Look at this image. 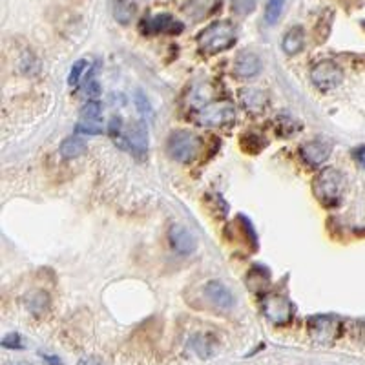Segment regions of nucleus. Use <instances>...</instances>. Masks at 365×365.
<instances>
[{
	"label": "nucleus",
	"instance_id": "obj_6",
	"mask_svg": "<svg viewBox=\"0 0 365 365\" xmlns=\"http://www.w3.org/2000/svg\"><path fill=\"white\" fill-rule=\"evenodd\" d=\"M263 314L276 325L289 324L294 314L291 299L283 294H270L263 299Z\"/></svg>",
	"mask_w": 365,
	"mask_h": 365
},
{
	"label": "nucleus",
	"instance_id": "obj_15",
	"mask_svg": "<svg viewBox=\"0 0 365 365\" xmlns=\"http://www.w3.org/2000/svg\"><path fill=\"white\" fill-rule=\"evenodd\" d=\"M217 6V0H188L185 4V13L188 17H192L194 21H201L207 15H210Z\"/></svg>",
	"mask_w": 365,
	"mask_h": 365
},
{
	"label": "nucleus",
	"instance_id": "obj_7",
	"mask_svg": "<svg viewBox=\"0 0 365 365\" xmlns=\"http://www.w3.org/2000/svg\"><path fill=\"white\" fill-rule=\"evenodd\" d=\"M182 31V24L175 21L168 13L154 15V17H146L141 22V34L143 35H178Z\"/></svg>",
	"mask_w": 365,
	"mask_h": 365
},
{
	"label": "nucleus",
	"instance_id": "obj_3",
	"mask_svg": "<svg viewBox=\"0 0 365 365\" xmlns=\"http://www.w3.org/2000/svg\"><path fill=\"white\" fill-rule=\"evenodd\" d=\"M166 152L174 161L182 163H192L197 159L201 152V139L195 133L188 132V130H175L172 135L168 137L166 143Z\"/></svg>",
	"mask_w": 365,
	"mask_h": 365
},
{
	"label": "nucleus",
	"instance_id": "obj_21",
	"mask_svg": "<svg viewBox=\"0 0 365 365\" xmlns=\"http://www.w3.org/2000/svg\"><path fill=\"white\" fill-rule=\"evenodd\" d=\"M103 115V104L99 101L91 99L81 108V119L83 120H101Z\"/></svg>",
	"mask_w": 365,
	"mask_h": 365
},
{
	"label": "nucleus",
	"instance_id": "obj_13",
	"mask_svg": "<svg viewBox=\"0 0 365 365\" xmlns=\"http://www.w3.org/2000/svg\"><path fill=\"white\" fill-rule=\"evenodd\" d=\"M126 141L137 155H145L148 152V128H146L145 120L133 123V126H130Z\"/></svg>",
	"mask_w": 365,
	"mask_h": 365
},
{
	"label": "nucleus",
	"instance_id": "obj_18",
	"mask_svg": "<svg viewBox=\"0 0 365 365\" xmlns=\"http://www.w3.org/2000/svg\"><path fill=\"white\" fill-rule=\"evenodd\" d=\"M135 15V6L130 0H113V17L119 24H130Z\"/></svg>",
	"mask_w": 365,
	"mask_h": 365
},
{
	"label": "nucleus",
	"instance_id": "obj_30",
	"mask_svg": "<svg viewBox=\"0 0 365 365\" xmlns=\"http://www.w3.org/2000/svg\"><path fill=\"white\" fill-rule=\"evenodd\" d=\"M44 360L50 361L51 365H61V360H58V358H55V356H46V354H44Z\"/></svg>",
	"mask_w": 365,
	"mask_h": 365
},
{
	"label": "nucleus",
	"instance_id": "obj_9",
	"mask_svg": "<svg viewBox=\"0 0 365 365\" xmlns=\"http://www.w3.org/2000/svg\"><path fill=\"white\" fill-rule=\"evenodd\" d=\"M332 152V145L325 139H312V141H307L305 145H302L299 148V154H302V159L307 163L309 166H318L324 165L329 159Z\"/></svg>",
	"mask_w": 365,
	"mask_h": 365
},
{
	"label": "nucleus",
	"instance_id": "obj_2",
	"mask_svg": "<svg viewBox=\"0 0 365 365\" xmlns=\"http://www.w3.org/2000/svg\"><path fill=\"white\" fill-rule=\"evenodd\" d=\"M345 190V178L338 168H324L312 181V192L319 203L332 207L340 203Z\"/></svg>",
	"mask_w": 365,
	"mask_h": 365
},
{
	"label": "nucleus",
	"instance_id": "obj_12",
	"mask_svg": "<svg viewBox=\"0 0 365 365\" xmlns=\"http://www.w3.org/2000/svg\"><path fill=\"white\" fill-rule=\"evenodd\" d=\"M262 58L252 51H241L234 61V73L241 79H252L262 71Z\"/></svg>",
	"mask_w": 365,
	"mask_h": 365
},
{
	"label": "nucleus",
	"instance_id": "obj_14",
	"mask_svg": "<svg viewBox=\"0 0 365 365\" xmlns=\"http://www.w3.org/2000/svg\"><path fill=\"white\" fill-rule=\"evenodd\" d=\"M305 46V31L302 26H294L289 29L282 41V48L287 55H298Z\"/></svg>",
	"mask_w": 365,
	"mask_h": 365
},
{
	"label": "nucleus",
	"instance_id": "obj_4",
	"mask_svg": "<svg viewBox=\"0 0 365 365\" xmlns=\"http://www.w3.org/2000/svg\"><path fill=\"white\" fill-rule=\"evenodd\" d=\"M236 119V108L230 101H214L205 104L197 112L195 120L201 126H227Z\"/></svg>",
	"mask_w": 365,
	"mask_h": 365
},
{
	"label": "nucleus",
	"instance_id": "obj_5",
	"mask_svg": "<svg viewBox=\"0 0 365 365\" xmlns=\"http://www.w3.org/2000/svg\"><path fill=\"white\" fill-rule=\"evenodd\" d=\"M311 81L319 90H332V88L340 86L344 83V70L334 61L325 58V61H319V63L312 66Z\"/></svg>",
	"mask_w": 365,
	"mask_h": 365
},
{
	"label": "nucleus",
	"instance_id": "obj_25",
	"mask_svg": "<svg viewBox=\"0 0 365 365\" xmlns=\"http://www.w3.org/2000/svg\"><path fill=\"white\" fill-rule=\"evenodd\" d=\"M254 6H256V2H254V0H234L232 9L236 13H241V15H245V13L252 11Z\"/></svg>",
	"mask_w": 365,
	"mask_h": 365
},
{
	"label": "nucleus",
	"instance_id": "obj_11",
	"mask_svg": "<svg viewBox=\"0 0 365 365\" xmlns=\"http://www.w3.org/2000/svg\"><path fill=\"white\" fill-rule=\"evenodd\" d=\"M168 237H170L172 249L178 254H181V256L194 254L195 249H197V240H195V236L187 227H182V225H174L170 228V232H168Z\"/></svg>",
	"mask_w": 365,
	"mask_h": 365
},
{
	"label": "nucleus",
	"instance_id": "obj_29",
	"mask_svg": "<svg viewBox=\"0 0 365 365\" xmlns=\"http://www.w3.org/2000/svg\"><path fill=\"white\" fill-rule=\"evenodd\" d=\"M81 365H103V361L97 360V358H86V360L81 361Z\"/></svg>",
	"mask_w": 365,
	"mask_h": 365
},
{
	"label": "nucleus",
	"instance_id": "obj_1",
	"mask_svg": "<svg viewBox=\"0 0 365 365\" xmlns=\"http://www.w3.org/2000/svg\"><path fill=\"white\" fill-rule=\"evenodd\" d=\"M237 31L236 26L230 21H217L212 22L210 26L197 35V44L200 50L207 55H217L221 51L230 50L236 44Z\"/></svg>",
	"mask_w": 365,
	"mask_h": 365
},
{
	"label": "nucleus",
	"instance_id": "obj_28",
	"mask_svg": "<svg viewBox=\"0 0 365 365\" xmlns=\"http://www.w3.org/2000/svg\"><path fill=\"white\" fill-rule=\"evenodd\" d=\"M353 155H354V159H356V161L360 163L361 166H365V145L358 146V148L353 152Z\"/></svg>",
	"mask_w": 365,
	"mask_h": 365
},
{
	"label": "nucleus",
	"instance_id": "obj_10",
	"mask_svg": "<svg viewBox=\"0 0 365 365\" xmlns=\"http://www.w3.org/2000/svg\"><path fill=\"white\" fill-rule=\"evenodd\" d=\"M205 296L208 298V302L212 305H216L221 311H230L234 307V296L230 292L225 283H221L220 279H210V282L205 285Z\"/></svg>",
	"mask_w": 365,
	"mask_h": 365
},
{
	"label": "nucleus",
	"instance_id": "obj_24",
	"mask_svg": "<svg viewBox=\"0 0 365 365\" xmlns=\"http://www.w3.org/2000/svg\"><path fill=\"white\" fill-rule=\"evenodd\" d=\"M88 66V63L84 61V58H81V61H77V63L71 66V71H70V77H68V83H70V86H77V84L81 83V75H83L84 68Z\"/></svg>",
	"mask_w": 365,
	"mask_h": 365
},
{
	"label": "nucleus",
	"instance_id": "obj_26",
	"mask_svg": "<svg viewBox=\"0 0 365 365\" xmlns=\"http://www.w3.org/2000/svg\"><path fill=\"white\" fill-rule=\"evenodd\" d=\"M120 132H123V119H120V117H113V119L110 120V135L115 139V143L123 141V139H120Z\"/></svg>",
	"mask_w": 365,
	"mask_h": 365
},
{
	"label": "nucleus",
	"instance_id": "obj_17",
	"mask_svg": "<svg viewBox=\"0 0 365 365\" xmlns=\"http://www.w3.org/2000/svg\"><path fill=\"white\" fill-rule=\"evenodd\" d=\"M241 101H243L249 112H259L267 103L265 93L262 90H256V88H249V90L241 91Z\"/></svg>",
	"mask_w": 365,
	"mask_h": 365
},
{
	"label": "nucleus",
	"instance_id": "obj_23",
	"mask_svg": "<svg viewBox=\"0 0 365 365\" xmlns=\"http://www.w3.org/2000/svg\"><path fill=\"white\" fill-rule=\"evenodd\" d=\"M77 132L86 133V135H101L104 132L101 120H83L77 123Z\"/></svg>",
	"mask_w": 365,
	"mask_h": 365
},
{
	"label": "nucleus",
	"instance_id": "obj_31",
	"mask_svg": "<svg viewBox=\"0 0 365 365\" xmlns=\"http://www.w3.org/2000/svg\"><path fill=\"white\" fill-rule=\"evenodd\" d=\"M9 365H34V364H29V361H13V364Z\"/></svg>",
	"mask_w": 365,
	"mask_h": 365
},
{
	"label": "nucleus",
	"instance_id": "obj_22",
	"mask_svg": "<svg viewBox=\"0 0 365 365\" xmlns=\"http://www.w3.org/2000/svg\"><path fill=\"white\" fill-rule=\"evenodd\" d=\"M133 103H135L137 110H139V113H141V115L145 117L146 120L154 119V108H152V104H150V101L146 99V96H145V93H143L141 90L135 91Z\"/></svg>",
	"mask_w": 365,
	"mask_h": 365
},
{
	"label": "nucleus",
	"instance_id": "obj_27",
	"mask_svg": "<svg viewBox=\"0 0 365 365\" xmlns=\"http://www.w3.org/2000/svg\"><path fill=\"white\" fill-rule=\"evenodd\" d=\"M2 345L8 349H21L22 347V341L19 334H8V336L2 340Z\"/></svg>",
	"mask_w": 365,
	"mask_h": 365
},
{
	"label": "nucleus",
	"instance_id": "obj_19",
	"mask_svg": "<svg viewBox=\"0 0 365 365\" xmlns=\"http://www.w3.org/2000/svg\"><path fill=\"white\" fill-rule=\"evenodd\" d=\"M26 305H28V311L34 312V314H42V312L48 309V305H50V298H48V294L42 291H37V292H31V294L28 296V302H26Z\"/></svg>",
	"mask_w": 365,
	"mask_h": 365
},
{
	"label": "nucleus",
	"instance_id": "obj_16",
	"mask_svg": "<svg viewBox=\"0 0 365 365\" xmlns=\"http://www.w3.org/2000/svg\"><path fill=\"white\" fill-rule=\"evenodd\" d=\"M86 150V143H84L81 137H66V139L61 143V155H63L64 159L81 158Z\"/></svg>",
	"mask_w": 365,
	"mask_h": 365
},
{
	"label": "nucleus",
	"instance_id": "obj_20",
	"mask_svg": "<svg viewBox=\"0 0 365 365\" xmlns=\"http://www.w3.org/2000/svg\"><path fill=\"white\" fill-rule=\"evenodd\" d=\"M283 8H285V0H269L265 6V22L269 26H274L282 17Z\"/></svg>",
	"mask_w": 365,
	"mask_h": 365
},
{
	"label": "nucleus",
	"instance_id": "obj_8",
	"mask_svg": "<svg viewBox=\"0 0 365 365\" xmlns=\"http://www.w3.org/2000/svg\"><path fill=\"white\" fill-rule=\"evenodd\" d=\"M338 329H340V322L332 316H314L309 322L312 340L318 344H331L336 340Z\"/></svg>",
	"mask_w": 365,
	"mask_h": 365
}]
</instances>
